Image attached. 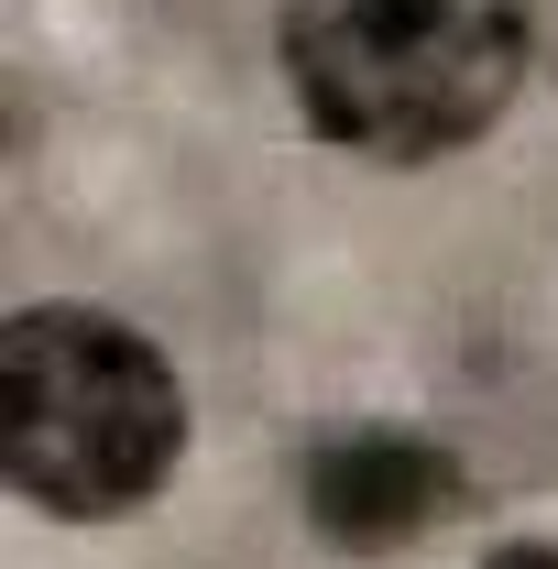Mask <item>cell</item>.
I'll use <instances>...</instances> for the list:
<instances>
[{"label":"cell","instance_id":"6da1fadb","mask_svg":"<svg viewBox=\"0 0 558 569\" xmlns=\"http://www.w3.org/2000/svg\"><path fill=\"white\" fill-rule=\"evenodd\" d=\"M275 56L329 153L438 164L515 110L537 22L526 0H285Z\"/></svg>","mask_w":558,"mask_h":569},{"label":"cell","instance_id":"7a4b0ae2","mask_svg":"<svg viewBox=\"0 0 558 569\" xmlns=\"http://www.w3.org/2000/svg\"><path fill=\"white\" fill-rule=\"evenodd\" d=\"M187 460V383L142 329L99 307H22L0 329V471L11 493L99 526L176 482Z\"/></svg>","mask_w":558,"mask_h":569},{"label":"cell","instance_id":"3957f363","mask_svg":"<svg viewBox=\"0 0 558 569\" xmlns=\"http://www.w3.org/2000/svg\"><path fill=\"white\" fill-rule=\"evenodd\" d=\"M460 515V471L417 427H350L307 460V526L350 559H395Z\"/></svg>","mask_w":558,"mask_h":569},{"label":"cell","instance_id":"277c9868","mask_svg":"<svg viewBox=\"0 0 558 569\" xmlns=\"http://www.w3.org/2000/svg\"><path fill=\"white\" fill-rule=\"evenodd\" d=\"M492 569H558V548H548V537H526V548H492Z\"/></svg>","mask_w":558,"mask_h":569}]
</instances>
